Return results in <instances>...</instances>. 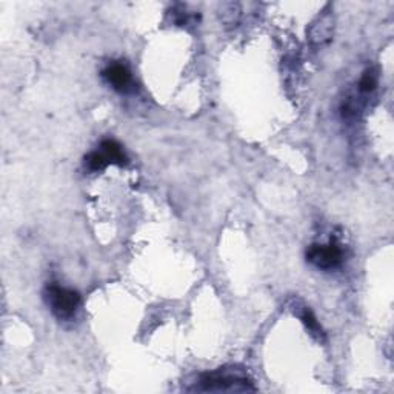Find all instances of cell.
<instances>
[{
    "mask_svg": "<svg viewBox=\"0 0 394 394\" xmlns=\"http://www.w3.org/2000/svg\"><path fill=\"white\" fill-rule=\"evenodd\" d=\"M194 391L213 393H245L256 391L253 382L244 371L238 369H220L202 374Z\"/></svg>",
    "mask_w": 394,
    "mask_h": 394,
    "instance_id": "6da1fadb",
    "label": "cell"
},
{
    "mask_svg": "<svg viewBox=\"0 0 394 394\" xmlns=\"http://www.w3.org/2000/svg\"><path fill=\"white\" fill-rule=\"evenodd\" d=\"M43 298L51 308L52 314L61 320L74 318L79 305H81V294L71 288H65L57 284L47 285L43 291Z\"/></svg>",
    "mask_w": 394,
    "mask_h": 394,
    "instance_id": "7a4b0ae2",
    "label": "cell"
},
{
    "mask_svg": "<svg viewBox=\"0 0 394 394\" xmlns=\"http://www.w3.org/2000/svg\"><path fill=\"white\" fill-rule=\"evenodd\" d=\"M307 259L319 270L333 271L342 267L344 251L334 242L328 245H311L307 251Z\"/></svg>",
    "mask_w": 394,
    "mask_h": 394,
    "instance_id": "3957f363",
    "label": "cell"
},
{
    "mask_svg": "<svg viewBox=\"0 0 394 394\" xmlns=\"http://www.w3.org/2000/svg\"><path fill=\"white\" fill-rule=\"evenodd\" d=\"M102 77L110 87L119 93H129L133 90V76H131L127 65L111 63L102 71Z\"/></svg>",
    "mask_w": 394,
    "mask_h": 394,
    "instance_id": "277c9868",
    "label": "cell"
},
{
    "mask_svg": "<svg viewBox=\"0 0 394 394\" xmlns=\"http://www.w3.org/2000/svg\"><path fill=\"white\" fill-rule=\"evenodd\" d=\"M101 153L108 163H114V165H127L128 163V157L122 145L113 139H107L101 143Z\"/></svg>",
    "mask_w": 394,
    "mask_h": 394,
    "instance_id": "5b68a950",
    "label": "cell"
},
{
    "mask_svg": "<svg viewBox=\"0 0 394 394\" xmlns=\"http://www.w3.org/2000/svg\"><path fill=\"white\" fill-rule=\"evenodd\" d=\"M108 165L110 163L105 159V156L101 151H93V153H90L85 157V167H87V169L91 173L102 172V169H105Z\"/></svg>",
    "mask_w": 394,
    "mask_h": 394,
    "instance_id": "8992f818",
    "label": "cell"
},
{
    "mask_svg": "<svg viewBox=\"0 0 394 394\" xmlns=\"http://www.w3.org/2000/svg\"><path fill=\"white\" fill-rule=\"evenodd\" d=\"M300 319H302V322H304L308 330L311 331L313 336H316V338H319V339H320L322 336H324V331H322V326L319 325L318 319L314 318V314L311 313V310H308V308H305V310L300 313Z\"/></svg>",
    "mask_w": 394,
    "mask_h": 394,
    "instance_id": "52a82bcc",
    "label": "cell"
},
{
    "mask_svg": "<svg viewBox=\"0 0 394 394\" xmlns=\"http://www.w3.org/2000/svg\"><path fill=\"white\" fill-rule=\"evenodd\" d=\"M376 87H377V74L374 73L373 70L365 71L362 79H360V82H359L360 93H371V91H374Z\"/></svg>",
    "mask_w": 394,
    "mask_h": 394,
    "instance_id": "ba28073f",
    "label": "cell"
}]
</instances>
